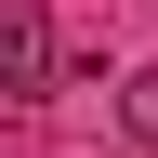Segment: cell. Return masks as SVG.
Masks as SVG:
<instances>
[{
	"mask_svg": "<svg viewBox=\"0 0 158 158\" xmlns=\"http://www.w3.org/2000/svg\"><path fill=\"white\" fill-rule=\"evenodd\" d=\"M118 106H132V132H145V145H158V66L132 79V92H118Z\"/></svg>",
	"mask_w": 158,
	"mask_h": 158,
	"instance_id": "7a4b0ae2",
	"label": "cell"
},
{
	"mask_svg": "<svg viewBox=\"0 0 158 158\" xmlns=\"http://www.w3.org/2000/svg\"><path fill=\"white\" fill-rule=\"evenodd\" d=\"M0 92H53V27H40V0L0 13Z\"/></svg>",
	"mask_w": 158,
	"mask_h": 158,
	"instance_id": "6da1fadb",
	"label": "cell"
}]
</instances>
